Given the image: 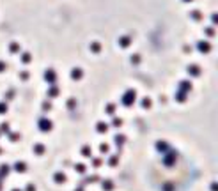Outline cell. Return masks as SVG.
I'll return each instance as SVG.
<instances>
[{
    "label": "cell",
    "mask_w": 218,
    "mask_h": 191,
    "mask_svg": "<svg viewBox=\"0 0 218 191\" xmlns=\"http://www.w3.org/2000/svg\"><path fill=\"white\" fill-rule=\"evenodd\" d=\"M55 179H57V182H64V179H66V177H64L62 173H57V175H55Z\"/></svg>",
    "instance_id": "1"
},
{
    "label": "cell",
    "mask_w": 218,
    "mask_h": 191,
    "mask_svg": "<svg viewBox=\"0 0 218 191\" xmlns=\"http://www.w3.org/2000/svg\"><path fill=\"white\" fill-rule=\"evenodd\" d=\"M103 188L105 189H112L114 186H112V182H103Z\"/></svg>",
    "instance_id": "2"
},
{
    "label": "cell",
    "mask_w": 218,
    "mask_h": 191,
    "mask_svg": "<svg viewBox=\"0 0 218 191\" xmlns=\"http://www.w3.org/2000/svg\"><path fill=\"white\" fill-rule=\"evenodd\" d=\"M12 191H18V189H12Z\"/></svg>",
    "instance_id": "3"
}]
</instances>
